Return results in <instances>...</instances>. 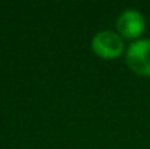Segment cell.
Instances as JSON below:
<instances>
[{"mask_svg":"<svg viewBox=\"0 0 150 149\" xmlns=\"http://www.w3.org/2000/svg\"><path fill=\"white\" fill-rule=\"evenodd\" d=\"M144 16L136 9L124 10L117 19L118 32L127 38H136L144 31Z\"/></svg>","mask_w":150,"mask_h":149,"instance_id":"obj_3","label":"cell"},{"mask_svg":"<svg viewBox=\"0 0 150 149\" xmlns=\"http://www.w3.org/2000/svg\"><path fill=\"white\" fill-rule=\"evenodd\" d=\"M92 50L100 57L114 58L122 53L124 41L114 31H99L92 38Z\"/></svg>","mask_w":150,"mask_h":149,"instance_id":"obj_1","label":"cell"},{"mask_svg":"<svg viewBox=\"0 0 150 149\" xmlns=\"http://www.w3.org/2000/svg\"><path fill=\"white\" fill-rule=\"evenodd\" d=\"M127 64L140 75H150V40H137L127 48Z\"/></svg>","mask_w":150,"mask_h":149,"instance_id":"obj_2","label":"cell"}]
</instances>
